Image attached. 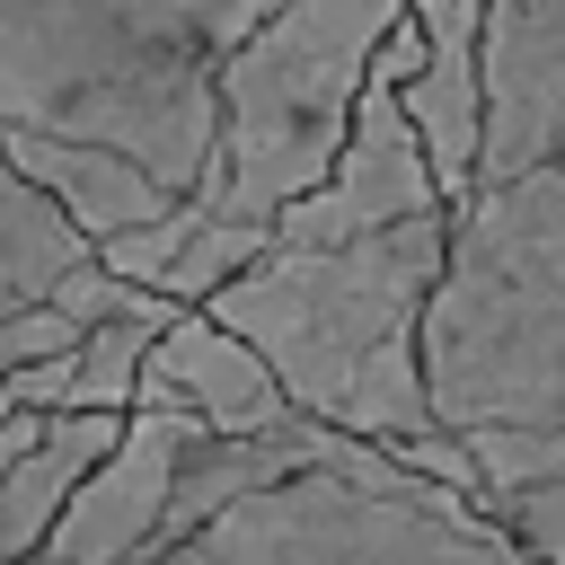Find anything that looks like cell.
Here are the masks:
<instances>
[{
	"mask_svg": "<svg viewBox=\"0 0 565 565\" xmlns=\"http://www.w3.org/2000/svg\"><path fill=\"white\" fill-rule=\"evenodd\" d=\"M415 18H424V62L397 79V97L433 150L441 194L459 203L486 159V0H415Z\"/></svg>",
	"mask_w": 565,
	"mask_h": 565,
	"instance_id": "cell-9",
	"label": "cell"
},
{
	"mask_svg": "<svg viewBox=\"0 0 565 565\" xmlns=\"http://www.w3.org/2000/svg\"><path fill=\"white\" fill-rule=\"evenodd\" d=\"M274 247V221H238V212H194V230L177 238V256L159 265V291H177V300H212L230 274H247L256 256Z\"/></svg>",
	"mask_w": 565,
	"mask_h": 565,
	"instance_id": "cell-14",
	"label": "cell"
},
{
	"mask_svg": "<svg viewBox=\"0 0 565 565\" xmlns=\"http://www.w3.org/2000/svg\"><path fill=\"white\" fill-rule=\"evenodd\" d=\"M132 565H539L477 494L415 468L397 441H353V459H318L247 486L203 530Z\"/></svg>",
	"mask_w": 565,
	"mask_h": 565,
	"instance_id": "cell-4",
	"label": "cell"
},
{
	"mask_svg": "<svg viewBox=\"0 0 565 565\" xmlns=\"http://www.w3.org/2000/svg\"><path fill=\"white\" fill-rule=\"evenodd\" d=\"M433 424H565V159L477 177L450 203L424 300Z\"/></svg>",
	"mask_w": 565,
	"mask_h": 565,
	"instance_id": "cell-3",
	"label": "cell"
},
{
	"mask_svg": "<svg viewBox=\"0 0 565 565\" xmlns=\"http://www.w3.org/2000/svg\"><path fill=\"white\" fill-rule=\"evenodd\" d=\"M539 565H565V477H539V486H494V494H477Z\"/></svg>",
	"mask_w": 565,
	"mask_h": 565,
	"instance_id": "cell-16",
	"label": "cell"
},
{
	"mask_svg": "<svg viewBox=\"0 0 565 565\" xmlns=\"http://www.w3.org/2000/svg\"><path fill=\"white\" fill-rule=\"evenodd\" d=\"M441 177H433V150L397 97V79L380 71L371 53V79L353 97V132L335 150V168L274 212V238H362V230H388V221H415V212H441Z\"/></svg>",
	"mask_w": 565,
	"mask_h": 565,
	"instance_id": "cell-6",
	"label": "cell"
},
{
	"mask_svg": "<svg viewBox=\"0 0 565 565\" xmlns=\"http://www.w3.org/2000/svg\"><path fill=\"white\" fill-rule=\"evenodd\" d=\"M88 256H97V238L0 150V274L18 282V300H44V291H53L71 265H88Z\"/></svg>",
	"mask_w": 565,
	"mask_h": 565,
	"instance_id": "cell-13",
	"label": "cell"
},
{
	"mask_svg": "<svg viewBox=\"0 0 565 565\" xmlns=\"http://www.w3.org/2000/svg\"><path fill=\"white\" fill-rule=\"evenodd\" d=\"M282 0H0V124L115 141L177 194L221 141V53Z\"/></svg>",
	"mask_w": 565,
	"mask_h": 565,
	"instance_id": "cell-2",
	"label": "cell"
},
{
	"mask_svg": "<svg viewBox=\"0 0 565 565\" xmlns=\"http://www.w3.org/2000/svg\"><path fill=\"white\" fill-rule=\"evenodd\" d=\"M35 433H44V415H0V468H9V459H18Z\"/></svg>",
	"mask_w": 565,
	"mask_h": 565,
	"instance_id": "cell-17",
	"label": "cell"
},
{
	"mask_svg": "<svg viewBox=\"0 0 565 565\" xmlns=\"http://www.w3.org/2000/svg\"><path fill=\"white\" fill-rule=\"evenodd\" d=\"M406 18V0H282L265 9L230 53H221V141L212 168L194 185V203L238 212V221H274L282 203H300L344 132H353V97L371 79L380 35Z\"/></svg>",
	"mask_w": 565,
	"mask_h": 565,
	"instance_id": "cell-5",
	"label": "cell"
},
{
	"mask_svg": "<svg viewBox=\"0 0 565 565\" xmlns=\"http://www.w3.org/2000/svg\"><path fill=\"white\" fill-rule=\"evenodd\" d=\"M141 397H168V406H185V415H203L221 433H256V424L291 415V388L274 380V362L238 327H221L203 300H185L159 327V344L141 362Z\"/></svg>",
	"mask_w": 565,
	"mask_h": 565,
	"instance_id": "cell-10",
	"label": "cell"
},
{
	"mask_svg": "<svg viewBox=\"0 0 565 565\" xmlns=\"http://www.w3.org/2000/svg\"><path fill=\"white\" fill-rule=\"evenodd\" d=\"M185 406L168 397H132L115 450L71 486L62 521L44 530V547L26 565H132L159 547V521H168V494H177V450H185Z\"/></svg>",
	"mask_w": 565,
	"mask_h": 565,
	"instance_id": "cell-7",
	"label": "cell"
},
{
	"mask_svg": "<svg viewBox=\"0 0 565 565\" xmlns=\"http://www.w3.org/2000/svg\"><path fill=\"white\" fill-rule=\"evenodd\" d=\"M441 247H450V203L362 238H274L203 309L274 362L300 415H327L371 441H406L433 424L424 300L441 282Z\"/></svg>",
	"mask_w": 565,
	"mask_h": 565,
	"instance_id": "cell-1",
	"label": "cell"
},
{
	"mask_svg": "<svg viewBox=\"0 0 565 565\" xmlns=\"http://www.w3.org/2000/svg\"><path fill=\"white\" fill-rule=\"evenodd\" d=\"M565 159V0H486V159L512 177Z\"/></svg>",
	"mask_w": 565,
	"mask_h": 565,
	"instance_id": "cell-8",
	"label": "cell"
},
{
	"mask_svg": "<svg viewBox=\"0 0 565 565\" xmlns=\"http://www.w3.org/2000/svg\"><path fill=\"white\" fill-rule=\"evenodd\" d=\"M0 150L88 230V238H115V230H141L177 203V185L159 168H141L132 150L115 141H79V132H44V124H0Z\"/></svg>",
	"mask_w": 565,
	"mask_h": 565,
	"instance_id": "cell-11",
	"label": "cell"
},
{
	"mask_svg": "<svg viewBox=\"0 0 565 565\" xmlns=\"http://www.w3.org/2000/svg\"><path fill=\"white\" fill-rule=\"evenodd\" d=\"M468 459H477V486H539V477H565V424H477L459 433Z\"/></svg>",
	"mask_w": 565,
	"mask_h": 565,
	"instance_id": "cell-15",
	"label": "cell"
},
{
	"mask_svg": "<svg viewBox=\"0 0 565 565\" xmlns=\"http://www.w3.org/2000/svg\"><path fill=\"white\" fill-rule=\"evenodd\" d=\"M9 309H18V282H9V274H0V318H9Z\"/></svg>",
	"mask_w": 565,
	"mask_h": 565,
	"instance_id": "cell-18",
	"label": "cell"
},
{
	"mask_svg": "<svg viewBox=\"0 0 565 565\" xmlns=\"http://www.w3.org/2000/svg\"><path fill=\"white\" fill-rule=\"evenodd\" d=\"M115 433H124V415H97V406H53L44 415V433L0 468V565H26L44 547L71 486L115 450Z\"/></svg>",
	"mask_w": 565,
	"mask_h": 565,
	"instance_id": "cell-12",
	"label": "cell"
}]
</instances>
